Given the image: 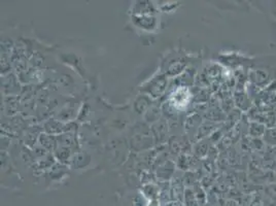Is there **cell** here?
I'll return each instance as SVG.
<instances>
[{"label": "cell", "mask_w": 276, "mask_h": 206, "mask_svg": "<svg viewBox=\"0 0 276 206\" xmlns=\"http://www.w3.org/2000/svg\"><path fill=\"white\" fill-rule=\"evenodd\" d=\"M153 135L151 131L144 125L135 127L131 135V146L135 151H142L151 148Z\"/></svg>", "instance_id": "cell-1"}, {"label": "cell", "mask_w": 276, "mask_h": 206, "mask_svg": "<svg viewBox=\"0 0 276 206\" xmlns=\"http://www.w3.org/2000/svg\"><path fill=\"white\" fill-rule=\"evenodd\" d=\"M167 88V79L164 75H158L151 81L145 83L141 88V91L147 93L153 98H158L165 92Z\"/></svg>", "instance_id": "cell-2"}, {"label": "cell", "mask_w": 276, "mask_h": 206, "mask_svg": "<svg viewBox=\"0 0 276 206\" xmlns=\"http://www.w3.org/2000/svg\"><path fill=\"white\" fill-rule=\"evenodd\" d=\"M132 23L141 30L152 32L158 27V19L155 14H132Z\"/></svg>", "instance_id": "cell-3"}, {"label": "cell", "mask_w": 276, "mask_h": 206, "mask_svg": "<svg viewBox=\"0 0 276 206\" xmlns=\"http://www.w3.org/2000/svg\"><path fill=\"white\" fill-rule=\"evenodd\" d=\"M190 99H191L190 91H188L186 87L181 86V87H178L171 94L169 103L174 108L178 109V108L185 107L188 104V102H190Z\"/></svg>", "instance_id": "cell-4"}, {"label": "cell", "mask_w": 276, "mask_h": 206, "mask_svg": "<svg viewBox=\"0 0 276 206\" xmlns=\"http://www.w3.org/2000/svg\"><path fill=\"white\" fill-rule=\"evenodd\" d=\"M250 81L256 87H264L270 81L269 73L265 69H253L250 71Z\"/></svg>", "instance_id": "cell-5"}, {"label": "cell", "mask_w": 276, "mask_h": 206, "mask_svg": "<svg viewBox=\"0 0 276 206\" xmlns=\"http://www.w3.org/2000/svg\"><path fill=\"white\" fill-rule=\"evenodd\" d=\"M156 7L151 1H137L133 14H155Z\"/></svg>", "instance_id": "cell-6"}, {"label": "cell", "mask_w": 276, "mask_h": 206, "mask_svg": "<svg viewBox=\"0 0 276 206\" xmlns=\"http://www.w3.org/2000/svg\"><path fill=\"white\" fill-rule=\"evenodd\" d=\"M266 129H267V127L264 124L253 121L249 125V133L254 138H261V137H263Z\"/></svg>", "instance_id": "cell-7"}, {"label": "cell", "mask_w": 276, "mask_h": 206, "mask_svg": "<svg viewBox=\"0 0 276 206\" xmlns=\"http://www.w3.org/2000/svg\"><path fill=\"white\" fill-rule=\"evenodd\" d=\"M151 105V100L147 95H140L136 98L134 102V108L137 113H143L145 110L149 109Z\"/></svg>", "instance_id": "cell-8"}, {"label": "cell", "mask_w": 276, "mask_h": 206, "mask_svg": "<svg viewBox=\"0 0 276 206\" xmlns=\"http://www.w3.org/2000/svg\"><path fill=\"white\" fill-rule=\"evenodd\" d=\"M262 140L269 146H276V127H268L262 137Z\"/></svg>", "instance_id": "cell-9"}, {"label": "cell", "mask_w": 276, "mask_h": 206, "mask_svg": "<svg viewBox=\"0 0 276 206\" xmlns=\"http://www.w3.org/2000/svg\"><path fill=\"white\" fill-rule=\"evenodd\" d=\"M184 202L185 206H200L192 189H185L184 193Z\"/></svg>", "instance_id": "cell-10"}, {"label": "cell", "mask_w": 276, "mask_h": 206, "mask_svg": "<svg viewBox=\"0 0 276 206\" xmlns=\"http://www.w3.org/2000/svg\"><path fill=\"white\" fill-rule=\"evenodd\" d=\"M153 131H154V135H155L156 139L162 140V138L166 135V132H167L165 122L161 121V122H158L157 124H155Z\"/></svg>", "instance_id": "cell-11"}, {"label": "cell", "mask_w": 276, "mask_h": 206, "mask_svg": "<svg viewBox=\"0 0 276 206\" xmlns=\"http://www.w3.org/2000/svg\"><path fill=\"white\" fill-rule=\"evenodd\" d=\"M158 191L157 188L154 185H148L147 187L143 188V196H145L147 198L153 200H156V198L158 197Z\"/></svg>", "instance_id": "cell-12"}, {"label": "cell", "mask_w": 276, "mask_h": 206, "mask_svg": "<svg viewBox=\"0 0 276 206\" xmlns=\"http://www.w3.org/2000/svg\"><path fill=\"white\" fill-rule=\"evenodd\" d=\"M145 117H147V121L148 122H155V121H159V117H160V109L153 107L150 108L145 114Z\"/></svg>", "instance_id": "cell-13"}, {"label": "cell", "mask_w": 276, "mask_h": 206, "mask_svg": "<svg viewBox=\"0 0 276 206\" xmlns=\"http://www.w3.org/2000/svg\"><path fill=\"white\" fill-rule=\"evenodd\" d=\"M147 206H161V205H160V203L157 200H153Z\"/></svg>", "instance_id": "cell-14"}]
</instances>
